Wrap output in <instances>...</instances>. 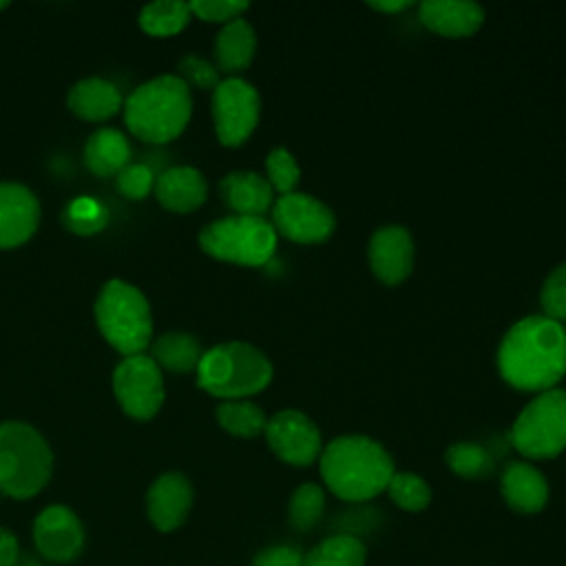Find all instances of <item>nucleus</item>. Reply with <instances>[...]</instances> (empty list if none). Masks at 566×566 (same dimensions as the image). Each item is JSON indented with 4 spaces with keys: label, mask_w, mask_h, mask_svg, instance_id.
Instances as JSON below:
<instances>
[{
    "label": "nucleus",
    "mask_w": 566,
    "mask_h": 566,
    "mask_svg": "<svg viewBox=\"0 0 566 566\" xmlns=\"http://www.w3.org/2000/svg\"><path fill=\"white\" fill-rule=\"evenodd\" d=\"M113 389L122 409L137 420L153 418L164 402V378L159 365L146 354L126 356L117 365L113 374Z\"/></svg>",
    "instance_id": "10"
},
{
    "label": "nucleus",
    "mask_w": 566,
    "mask_h": 566,
    "mask_svg": "<svg viewBox=\"0 0 566 566\" xmlns=\"http://www.w3.org/2000/svg\"><path fill=\"white\" fill-rule=\"evenodd\" d=\"M33 539L46 559L66 564L84 551V526L69 506L53 504L35 517Z\"/></svg>",
    "instance_id": "13"
},
{
    "label": "nucleus",
    "mask_w": 566,
    "mask_h": 566,
    "mask_svg": "<svg viewBox=\"0 0 566 566\" xmlns=\"http://www.w3.org/2000/svg\"><path fill=\"white\" fill-rule=\"evenodd\" d=\"M418 15L424 27L447 38L471 35L484 22V9L471 0H424Z\"/></svg>",
    "instance_id": "17"
},
{
    "label": "nucleus",
    "mask_w": 566,
    "mask_h": 566,
    "mask_svg": "<svg viewBox=\"0 0 566 566\" xmlns=\"http://www.w3.org/2000/svg\"><path fill=\"white\" fill-rule=\"evenodd\" d=\"M327 489L347 502L376 497L394 475V460L380 442L367 436H338L318 455Z\"/></svg>",
    "instance_id": "2"
},
{
    "label": "nucleus",
    "mask_w": 566,
    "mask_h": 566,
    "mask_svg": "<svg viewBox=\"0 0 566 566\" xmlns=\"http://www.w3.org/2000/svg\"><path fill=\"white\" fill-rule=\"evenodd\" d=\"M18 562V539L15 535L0 526V566H15Z\"/></svg>",
    "instance_id": "38"
},
{
    "label": "nucleus",
    "mask_w": 566,
    "mask_h": 566,
    "mask_svg": "<svg viewBox=\"0 0 566 566\" xmlns=\"http://www.w3.org/2000/svg\"><path fill=\"white\" fill-rule=\"evenodd\" d=\"M447 467L469 480L484 478L493 471V458L491 453L478 444V442H455L444 453Z\"/></svg>",
    "instance_id": "29"
},
{
    "label": "nucleus",
    "mask_w": 566,
    "mask_h": 566,
    "mask_svg": "<svg viewBox=\"0 0 566 566\" xmlns=\"http://www.w3.org/2000/svg\"><path fill=\"white\" fill-rule=\"evenodd\" d=\"M272 226L292 241L318 243L334 232L336 219L327 203L294 190L272 203Z\"/></svg>",
    "instance_id": "11"
},
{
    "label": "nucleus",
    "mask_w": 566,
    "mask_h": 566,
    "mask_svg": "<svg viewBox=\"0 0 566 566\" xmlns=\"http://www.w3.org/2000/svg\"><path fill=\"white\" fill-rule=\"evenodd\" d=\"M367 256L374 274L382 283H402L413 268V241L409 230L396 223L376 228L367 245Z\"/></svg>",
    "instance_id": "14"
},
{
    "label": "nucleus",
    "mask_w": 566,
    "mask_h": 566,
    "mask_svg": "<svg viewBox=\"0 0 566 566\" xmlns=\"http://www.w3.org/2000/svg\"><path fill=\"white\" fill-rule=\"evenodd\" d=\"M411 2L409 0H371L369 7L378 9V11H400L407 9Z\"/></svg>",
    "instance_id": "39"
},
{
    "label": "nucleus",
    "mask_w": 566,
    "mask_h": 566,
    "mask_svg": "<svg viewBox=\"0 0 566 566\" xmlns=\"http://www.w3.org/2000/svg\"><path fill=\"white\" fill-rule=\"evenodd\" d=\"M190 4L181 0H157L139 11V24L150 35H172L186 27Z\"/></svg>",
    "instance_id": "26"
},
{
    "label": "nucleus",
    "mask_w": 566,
    "mask_h": 566,
    "mask_svg": "<svg viewBox=\"0 0 566 566\" xmlns=\"http://www.w3.org/2000/svg\"><path fill=\"white\" fill-rule=\"evenodd\" d=\"M223 201L237 212V214H250V217H263L265 210L274 203V188L270 181L252 170H237L228 172L219 184Z\"/></svg>",
    "instance_id": "19"
},
{
    "label": "nucleus",
    "mask_w": 566,
    "mask_h": 566,
    "mask_svg": "<svg viewBox=\"0 0 566 566\" xmlns=\"http://www.w3.org/2000/svg\"><path fill=\"white\" fill-rule=\"evenodd\" d=\"M394 504H398L405 511H422L431 502V489L429 484L409 471H394L387 489Z\"/></svg>",
    "instance_id": "30"
},
{
    "label": "nucleus",
    "mask_w": 566,
    "mask_h": 566,
    "mask_svg": "<svg viewBox=\"0 0 566 566\" xmlns=\"http://www.w3.org/2000/svg\"><path fill=\"white\" fill-rule=\"evenodd\" d=\"M53 453L46 440L24 422L0 424V491L15 500L33 497L51 478Z\"/></svg>",
    "instance_id": "5"
},
{
    "label": "nucleus",
    "mask_w": 566,
    "mask_h": 566,
    "mask_svg": "<svg viewBox=\"0 0 566 566\" xmlns=\"http://www.w3.org/2000/svg\"><path fill=\"white\" fill-rule=\"evenodd\" d=\"M500 491L504 502L517 513H537L548 500V484L539 469L528 462H509L502 478Z\"/></svg>",
    "instance_id": "18"
},
{
    "label": "nucleus",
    "mask_w": 566,
    "mask_h": 566,
    "mask_svg": "<svg viewBox=\"0 0 566 566\" xmlns=\"http://www.w3.org/2000/svg\"><path fill=\"white\" fill-rule=\"evenodd\" d=\"M365 546L358 537L334 535L305 555V566H365Z\"/></svg>",
    "instance_id": "25"
},
{
    "label": "nucleus",
    "mask_w": 566,
    "mask_h": 566,
    "mask_svg": "<svg viewBox=\"0 0 566 566\" xmlns=\"http://www.w3.org/2000/svg\"><path fill=\"white\" fill-rule=\"evenodd\" d=\"M509 438L524 458L559 455L566 449V389L539 391L520 411Z\"/></svg>",
    "instance_id": "8"
},
{
    "label": "nucleus",
    "mask_w": 566,
    "mask_h": 566,
    "mask_svg": "<svg viewBox=\"0 0 566 566\" xmlns=\"http://www.w3.org/2000/svg\"><path fill=\"white\" fill-rule=\"evenodd\" d=\"M2 7H7V2H4V0H0V9H2Z\"/></svg>",
    "instance_id": "40"
},
{
    "label": "nucleus",
    "mask_w": 566,
    "mask_h": 566,
    "mask_svg": "<svg viewBox=\"0 0 566 566\" xmlns=\"http://www.w3.org/2000/svg\"><path fill=\"white\" fill-rule=\"evenodd\" d=\"M265 170H268L265 179L274 190H279L281 195L294 192L301 177V168L287 148H272L265 159Z\"/></svg>",
    "instance_id": "31"
},
{
    "label": "nucleus",
    "mask_w": 566,
    "mask_h": 566,
    "mask_svg": "<svg viewBox=\"0 0 566 566\" xmlns=\"http://www.w3.org/2000/svg\"><path fill=\"white\" fill-rule=\"evenodd\" d=\"M323 509H325V491L314 482H305L290 497L287 522L292 528L305 533L316 526V522L323 515Z\"/></svg>",
    "instance_id": "28"
},
{
    "label": "nucleus",
    "mask_w": 566,
    "mask_h": 566,
    "mask_svg": "<svg viewBox=\"0 0 566 566\" xmlns=\"http://www.w3.org/2000/svg\"><path fill=\"white\" fill-rule=\"evenodd\" d=\"M35 195L20 184H0V248L24 243L38 228Z\"/></svg>",
    "instance_id": "15"
},
{
    "label": "nucleus",
    "mask_w": 566,
    "mask_h": 566,
    "mask_svg": "<svg viewBox=\"0 0 566 566\" xmlns=\"http://www.w3.org/2000/svg\"><path fill=\"white\" fill-rule=\"evenodd\" d=\"M263 433L270 449L292 467H307L323 451L318 427L310 416L296 409L276 411L268 418Z\"/></svg>",
    "instance_id": "12"
},
{
    "label": "nucleus",
    "mask_w": 566,
    "mask_h": 566,
    "mask_svg": "<svg viewBox=\"0 0 566 566\" xmlns=\"http://www.w3.org/2000/svg\"><path fill=\"white\" fill-rule=\"evenodd\" d=\"M95 318L104 338L122 354H139L153 334L150 307L146 296L130 283L113 279L108 281L97 301Z\"/></svg>",
    "instance_id": "6"
},
{
    "label": "nucleus",
    "mask_w": 566,
    "mask_h": 566,
    "mask_svg": "<svg viewBox=\"0 0 566 566\" xmlns=\"http://www.w3.org/2000/svg\"><path fill=\"white\" fill-rule=\"evenodd\" d=\"M190 13H197L203 20L212 22H230L241 15V11L248 9L245 0H195L188 2Z\"/></svg>",
    "instance_id": "34"
},
{
    "label": "nucleus",
    "mask_w": 566,
    "mask_h": 566,
    "mask_svg": "<svg viewBox=\"0 0 566 566\" xmlns=\"http://www.w3.org/2000/svg\"><path fill=\"white\" fill-rule=\"evenodd\" d=\"M256 46V35L250 22L234 18L223 24L214 40V57L221 71H241L252 62Z\"/></svg>",
    "instance_id": "22"
},
{
    "label": "nucleus",
    "mask_w": 566,
    "mask_h": 566,
    "mask_svg": "<svg viewBox=\"0 0 566 566\" xmlns=\"http://www.w3.org/2000/svg\"><path fill=\"white\" fill-rule=\"evenodd\" d=\"M217 420L219 424L239 438H254L261 431H265V413L261 407L248 400H226L217 407Z\"/></svg>",
    "instance_id": "27"
},
{
    "label": "nucleus",
    "mask_w": 566,
    "mask_h": 566,
    "mask_svg": "<svg viewBox=\"0 0 566 566\" xmlns=\"http://www.w3.org/2000/svg\"><path fill=\"white\" fill-rule=\"evenodd\" d=\"M259 111L256 88L241 77L221 80L212 91V119L223 146L243 144L259 122Z\"/></svg>",
    "instance_id": "9"
},
{
    "label": "nucleus",
    "mask_w": 566,
    "mask_h": 566,
    "mask_svg": "<svg viewBox=\"0 0 566 566\" xmlns=\"http://www.w3.org/2000/svg\"><path fill=\"white\" fill-rule=\"evenodd\" d=\"M192 504V486L181 473L159 475L148 491V517L155 528L168 533L184 524Z\"/></svg>",
    "instance_id": "16"
},
{
    "label": "nucleus",
    "mask_w": 566,
    "mask_h": 566,
    "mask_svg": "<svg viewBox=\"0 0 566 566\" xmlns=\"http://www.w3.org/2000/svg\"><path fill=\"white\" fill-rule=\"evenodd\" d=\"M69 108L91 122L106 119L115 115L122 106V93L117 86L108 80L102 77H86L80 80L71 91H69Z\"/></svg>",
    "instance_id": "21"
},
{
    "label": "nucleus",
    "mask_w": 566,
    "mask_h": 566,
    "mask_svg": "<svg viewBox=\"0 0 566 566\" xmlns=\"http://www.w3.org/2000/svg\"><path fill=\"white\" fill-rule=\"evenodd\" d=\"M206 179L192 166H175L157 177L155 195L172 212H190L206 201Z\"/></svg>",
    "instance_id": "20"
},
{
    "label": "nucleus",
    "mask_w": 566,
    "mask_h": 566,
    "mask_svg": "<svg viewBox=\"0 0 566 566\" xmlns=\"http://www.w3.org/2000/svg\"><path fill=\"white\" fill-rule=\"evenodd\" d=\"M539 303L546 318L557 323L566 321V261L546 276L539 292Z\"/></svg>",
    "instance_id": "33"
},
{
    "label": "nucleus",
    "mask_w": 566,
    "mask_h": 566,
    "mask_svg": "<svg viewBox=\"0 0 566 566\" xmlns=\"http://www.w3.org/2000/svg\"><path fill=\"white\" fill-rule=\"evenodd\" d=\"M179 71L186 84L190 82L199 88H214L219 84V71L199 55H184L179 60Z\"/></svg>",
    "instance_id": "36"
},
{
    "label": "nucleus",
    "mask_w": 566,
    "mask_h": 566,
    "mask_svg": "<svg viewBox=\"0 0 566 566\" xmlns=\"http://www.w3.org/2000/svg\"><path fill=\"white\" fill-rule=\"evenodd\" d=\"M117 188L130 199H142L153 188V172L144 164H126L117 172Z\"/></svg>",
    "instance_id": "35"
},
{
    "label": "nucleus",
    "mask_w": 566,
    "mask_h": 566,
    "mask_svg": "<svg viewBox=\"0 0 566 566\" xmlns=\"http://www.w3.org/2000/svg\"><path fill=\"white\" fill-rule=\"evenodd\" d=\"M272 380V363L265 354L248 343H223L201 354L197 365V382L212 396L241 400L259 394Z\"/></svg>",
    "instance_id": "4"
},
{
    "label": "nucleus",
    "mask_w": 566,
    "mask_h": 566,
    "mask_svg": "<svg viewBox=\"0 0 566 566\" xmlns=\"http://www.w3.org/2000/svg\"><path fill=\"white\" fill-rule=\"evenodd\" d=\"M252 566H305V555L296 546L276 544L256 553Z\"/></svg>",
    "instance_id": "37"
},
{
    "label": "nucleus",
    "mask_w": 566,
    "mask_h": 566,
    "mask_svg": "<svg viewBox=\"0 0 566 566\" xmlns=\"http://www.w3.org/2000/svg\"><path fill=\"white\" fill-rule=\"evenodd\" d=\"M106 219H108L106 210L95 199H88V197L75 199L73 203L66 206V212H64L66 226L80 234L97 232L106 223Z\"/></svg>",
    "instance_id": "32"
},
{
    "label": "nucleus",
    "mask_w": 566,
    "mask_h": 566,
    "mask_svg": "<svg viewBox=\"0 0 566 566\" xmlns=\"http://www.w3.org/2000/svg\"><path fill=\"white\" fill-rule=\"evenodd\" d=\"M201 345L192 334L186 332H168L153 343V360L170 371H197L201 360Z\"/></svg>",
    "instance_id": "24"
},
{
    "label": "nucleus",
    "mask_w": 566,
    "mask_h": 566,
    "mask_svg": "<svg viewBox=\"0 0 566 566\" xmlns=\"http://www.w3.org/2000/svg\"><path fill=\"white\" fill-rule=\"evenodd\" d=\"M497 369L517 389H553L566 374V327L544 314L520 318L497 347Z\"/></svg>",
    "instance_id": "1"
},
{
    "label": "nucleus",
    "mask_w": 566,
    "mask_h": 566,
    "mask_svg": "<svg viewBox=\"0 0 566 566\" xmlns=\"http://www.w3.org/2000/svg\"><path fill=\"white\" fill-rule=\"evenodd\" d=\"M199 245L214 259L239 265H263L274 256L276 230L263 217L232 214L201 228Z\"/></svg>",
    "instance_id": "7"
},
{
    "label": "nucleus",
    "mask_w": 566,
    "mask_h": 566,
    "mask_svg": "<svg viewBox=\"0 0 566 566\" xmlns=\"http://www.w3.org/2000/svg\"><path fill=\"white\" fill-rule=\"evenodd\" d=\"M190 111L192 97L188 84L179 75H159L128 95L124 119L139 139L164 144L186 128Z\"/></svg>",
    "instance_id": "3"
},
{
    "label": "nucleus",
    "mask_w": 566,
    "mask_h": 566,
    "mask_svg": "<svg viewBox=\"0 0 566 566\" xmlns=\"http://www.w3.org/2000/svg\"><path fill=\"white\" fill-rule=\"evenodd\" d=\"M130 157V146L126 137L115 128L95 130L84 146V161L95 175L119 172Z\"/></svg>",
    "instance_id": "23"
}]
</instances>
